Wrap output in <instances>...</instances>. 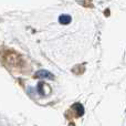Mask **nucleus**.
<instances>
[{
    "label": "nucleus",
    "instance_id": "7ed1b4c3",
    "mask_svg": "<svg viewBox=\"0 0 126 126\" xmlns=\"http://www.w3.org/2000/svg\"><path fill=\"white\" fill-rule=\"evenodd\" d=\"M71 17L69 15H61L59 17V22L61 24H69L71 22Z\"/></svg>",
    "mask_w": 126,
    "mask_h": 126
},
{
    "label": "nucleus",
    "instance_id": "f257e3e1",
    "mask_svg": "<svg viewBox=\"0 0 126 126\" xmlns=\"http://www.w3.org/2000/svg\"><path fill=\"white\" fill-rule=\"evenodd\" d=\"M34 78H38V79H48V80H53V74L50 73L49 71H47V70H40V71H38L37 73L34 74Z\"/></svg>",
    "mask_w": 126,
    "mask_h": 126
},
{
    "label": "nucleus",
    "instance_id": "f03ea898",
    "mask_svg": "<svg viewBox=\"0 0 126 126\" xmlns=\"http://www.w3.org/2000/svg\"><path fill=\"white\" fill-rule=\"evenodd\" d=\"M73 110H75L76 112V116H82L83 114H84V109H83L82 104H80V103H76V104L73 105V107H72Z\"/></svg>",
    "mask_w": 126,
    "mask_h": 126
}]
</instances>
